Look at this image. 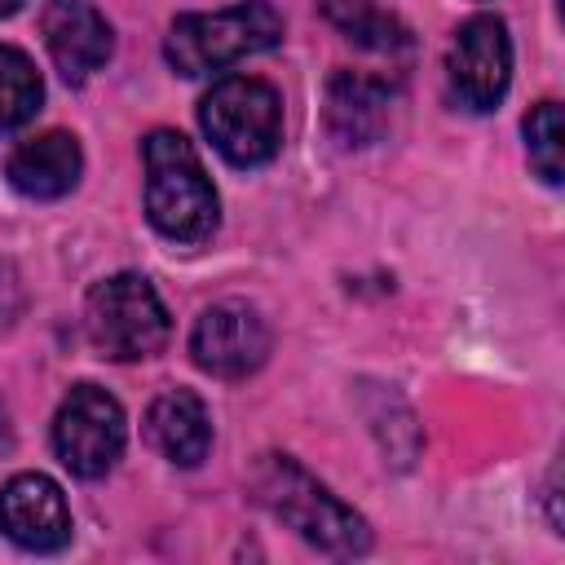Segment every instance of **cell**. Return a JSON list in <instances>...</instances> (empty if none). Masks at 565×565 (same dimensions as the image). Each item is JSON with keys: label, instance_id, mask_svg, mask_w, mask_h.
Returning <instances> with one entry per match:
<instances>
[{"label": "cell", "instance_id": "1", "mask_svg": "<svg viewBox=\"0 0 565 565\" xmlns=\"http://www.w3.org/2000/svg\"><path fill=\"white\" fill-rule=\"evenodd\" d=\"M252 494L269 516H278L327 556H362L371 547L366 521L349 503H340L318 477H309L291 455H260L252 468Z\"/></svg>", "mask_w": 565, "mask_h": 565}, {"label": "cell", "instance_id": "2", "mask_svg": "<svg viewBox=\"0 0 565 565\" xmlns=\"http://www.w3.org/2000/svg\"><path fill=\"white\" fill-rule=\"evenodd\" d=\"M141 159H146V216H150V225L172 243L212 238V230L221 221V203H216V190L203 172L199 150L181 132L154 128L141 146Z\"/></svg>", "mask_w": 565, "mask_h": 565}, {"label": "cell", "instance_id": "3", "mask_svg": "<svg viewBox=\"0 0 565 565\" xmlns=\"http://www.w3.org/2000/svg\"><path fill=\"white\" fill-rule=\"evenodd\" d=\"M282 40V18L269 0H243L216 13H181L168 31L163 57L181 75H212Z\"/></svg>", "mask_w": 565, "mask_h": 565}, {"label": "cell", "instance_id": "4", "mask_svg": "<svg viewBox=\"0 0 565 565\" xmlns=\"http://www.w3.org/2000/svg\"><path fill=\"white\" fill-rule=\"evenodd\" d=\"M199 124L234 168H260L282 146V102L256 75H230L199 102Z\"/></svg>", "mask_w": 565, "mask_h": 565}, {"label": "cell", "instance_id": "5", "mask_svg": "<svg viewBox=\"0 0 565 565\" xmlns=\"http://www.w3.org/2000/svg\"><path fill=\"white\" fill-rule=\"evenodd\" d=\"M84 331H88L93 349L110 362L154 358L168 344V309H163L159 291L150 287V278L115 274L88 291Z\"/></svg>", "mask_w": 565, "mask_h": 565}, {"label": "cell", "instance_id": "6", "mask_svg": "<svg viewBox=\"0 0 565 565\" xmlns=\"http://www.w3.org/2000/svg\"><path fill=\"white\" fill-rule=\"evenodd\" d=\"M124 433L128 428L119 402L97 384H75L53 415V450L84 481L106 477L115 468L124 450Z\"/></svg>", "mask_w": 565, "mask_h": 565}, {"label": "cell", "instance_id": "7", "mask_svg": "<svg viewBox=\"0 0 565 565\" xmlns=\"http://www.w3.org/2000/svg\"><path fill=\"white\" fill-rule=\"evenodd\" d=\"M190 358L199 371L216 380H243L265 366L269 358V327L243 300L207 305L190 331Z\"/></svg>", "mask_w": 565, "mask_h": 565}, {"label": "cell", "instance_id": "8", "mask_svg": "<svg viewBox=\"0 0 565 565\" xmlns=\"http://www.w3.org/2000/svg\"><path fill=\"white\" fill-rule=\"evenodd\" d=\"M446 71H450V88L468 110H490L499 106V97L508 93L512 79V40L508 26L494 13H477L468 18L446 53Z\"/></svg>", "mask_w": 565, "mask_h": 565}, {"label": "cell", "instance_id": "9", "mask_svg": "<svg viewBox=\"0 0 565 565\" xmlns=\"http://www.w3.org/2000/svg\"><path fill=\"white\" fill-rule=\"evenodd\" d=\"M0 530L26 552H57L71 543V508L53 477L18 472L0 490Z\"/></svg>", "mask_w": 565, "mask_h": 565}, {"label": "cell", "instance_id": "10", "mask_svg": "<svg viewBox=\"0 0 565 565\" xmlns=\"http://www.w3.org/2000/svg\"><path fill=\"white\" fill-rule=\"evenodd\" d=\"M40 31L66 84H84L110 57V26L88 0H49L40 13Z\"/></svg>", "mask_w": 565, "mask_h": 565}, {"label": "cell", "instance_id": "11", "mask_svg": "<svg viewBox=\"0 0 565 565\" xmlns=\"http://www.w3.org/2000/svg\"><path fill=\"white\" fill-rule=\"evenodd\" d=\"M327 124L340 146H375L393 124V88L362 71H335L327 84Z\"/></svg>", "mask_w": 565, "mask_h": 565}, {"label": "cell", "instance_id": "12", "mask_svg": "<svg viewBox=\"0 0 565 565\" xmlns=\"http://www.w3.org/2000/svg\"><path fill=\"white\" fill-rule=\"evenodd\" d=\"M79 168H84L79 141L71 132L53 128V132H40V137L22 141L9 154V185L26 199H62V194L75 190Z\"/></svg>", "mask_w": 565, "mask_h": 565}, {"label": "cell", "instance_id": "13", "mask_svg": "<svg viewBox=\"0 0 565 565\" xmlns=\"http://www.w3.org/2000/svg\"><path fill=\"white\" fill-rule=\"evenodd\" d=\"M146 437L163 459L194 468L212 450V419L190 388H163L146 411Z\"/></svg>", "mask_w": 565, "mask_h": 565}, {"label": "cell", "instance_id": "14", "mask_svg": "<svg viewBox=\"0 0 565 565\" xmlns=\"http://www.w3.org/2000/svg\"><path fill=\"white\" fill-rule=\"evenodd\" d=\"M318 9L327 13V22H331L344 40H353V44H362V49L397 53V49L411 44L406 26H402L393 13H384L375 0H318Z\"/></svg>", "mask_w": 565, "mask_h": 565}, {"label": "cell", "instance_id": "15", "mask_svg": "<svg viewBox=\"0 0 565 565\" xmlns=\"http://www.w3.org/2000/svg\"><path fill=\"white\" fill-rule=\"evenodd\" d=\"M44 102V79L35 71V62L13 49V44H0V132H13L22 128Z\"/></svg>", "mask_w": 565, "mask_h": 565}, {"label": "cell", "instance_id": "16", "mask_svg": "<svg viewBox=\"0 0 565 565\" xmlns=\"http://www.w3.org/2000/svg\"><path fill=\"white\" fill-rule=\"evenodd\" d=\"M525 146H530V163L547 185H561L565 172V141H561V106L556 102H539L525 115Z\"/></svg>", "mask_w": 565, "mask_h": 565}, {"label": "cell", "instance_id": "17", "mask_svg": "<svg viewBox=\"0 0 565 565\" xmlns=\"http://www.w3.org/2000/svg\"><path fill=\"white\" fill-rule=\"evenodd\" d=\"M18 4H22V0H0V18H9V13H18Z\"/></svg>", "mask_w": 565, "mask_h": 565}]
</instances>
